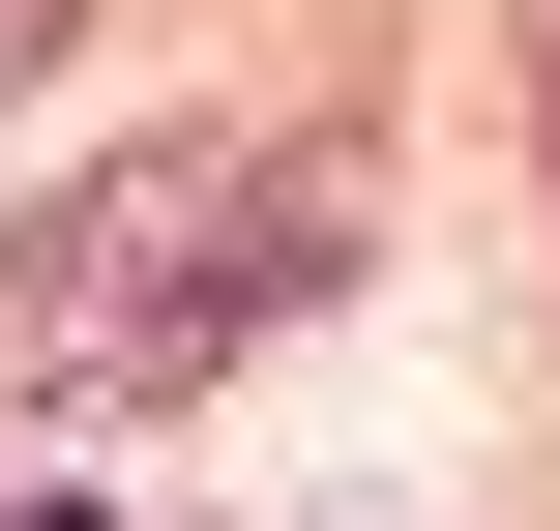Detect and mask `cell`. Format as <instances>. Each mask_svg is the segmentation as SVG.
I'll return each mask as SVG.
<instances>
[{
  "label": "cell",
  "mask_w": 560,
  "mask_h": 531,
  "mask_svg": "<svg viewBox=\"0 0 560 531\" xmlns=\"http://www.w3.org/2000/svg\"><path fill=\"white\" fill-rule=\"evenodd\" d=\"M295 296H354V148H118L89 207H30L0 236V384L30 414H177V384H236Z\"/></svg>",
  "instance_id": "obj_1"
},
{
  "label": "cell",
  "mask_w": 560,
  "mask_h": 531,
  "mask_svg": "<svg viewBox=\"0 0 560 531\" xmlns=\"http://www.w3.org/2000/svg\"><path fill=\"white\" fill-rule=\"evenodd\" d=\"M59 30H89V0H0V89H30V59H59Z\"/></svg>",
  "instance_id": "obj_2"
},
{
  "label": "cell",
  "mask_w": 560,
  "mask_h": 531,
  "mask_svg": "<svg viewBox=\"0 0 560 531\" xmlns=\"http://www.w3.org/2000/svg\"><path fill=\"white\" fill-rule=\"evenodd\" d=\"M30 531H89V503H30Z\"/></svg>",
  "instance_id": "obj_3"
}]
</instances>
